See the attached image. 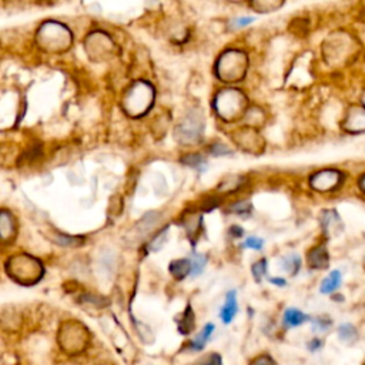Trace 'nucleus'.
Segmentation results:
<instances>
[{
	"mask_svg": "<svg viewBox=\"0 0 365 365\" xmlns=\"http://www.w3.org/2000/svg\"><path fill=\"white\" fill-rule=\"evenodd\" d=\"M153 101V88L144 83H135L125 96V108L133 115L143 114Z\"/></svg>",
	"mask_w": 365,
	"mask_h": 365,
	"instance_id": "1",
	"label": "nucleus"
},
{
	"mask_svg": "<svg viewBox=\"0 0 365 365\" xmlns=\"http://www.w3.org/2000/svg\"><path fill=\"white\" fill-rule=\"evenodd\" d=\"M245 97L237 90H225L215 98V108L218 114L227 120L237 117L244 108Z\"/></svg>",
	"mask_w": 365,
	"mask_h": 365,
	"instance_id": "2",
	"label": "nucleus"
},
{
	"mask_svg": "<svg viewBox=\"0 0 365 365\" xmlns=\"http://www.w3.org/2000/svg\"><path fill=\"white\" fill-rule=\"evenodd\" d=\"M40 38H43V44H46L44 47L51 48V50H57V48H64L67 47V44H70V31L57 23H47L41 27L40 33H38Z\"/></svg>",
	"mask_w": 365,
	"mask_h": 365,
	"instance_id": "3",
	"label": "nucleus"
},
{
	"mask_svg": "<svg viewBox=\"0 0 365 365\" xmlns=\"http://www.w3.org/2000/svg\"><path fill=\"white\" fill-rule=\"evenodd\" d=\"M202 128H204L202 118L198 117L197 114H190L175 128V137L182 144H192L201 137Z\"/></svg>",
	"mask_w": 365,
	"mask_h": 365,
	"instance_id": "4",
	"label": "nucleus"
},
{
	"mask_svg": "<svg viewBox=\"0 0 365 365\" xmlns=\"http://www.w3.org/2000/svg\"><path fill=\"white\" fill-rule=\"evenodd\" d=\"M244 67H245L244 56L237 51H230L221 58L218 70H220L221 77L228 78V81H231V80H234V78L237 80L242 76Z\"/></svg>",
	"mask_w": 365,
	"mask_h": 365,
	"instance_id": "5",
	"label": "nucleus"
},
{
	"mask_svg": "<svg viewBox=\"0 0 365 365\" xmlns=\"http://www.w3.org/2000/svg\"><path fill=\"white\" fill-rule=\"evenodd\" d=\"M341 180H342V177L338 171L322 170V171L317 173L315 175H312L311 185L318 191H329V190H334L335 187H338Z\"/></svg>",
	"mask_w": 365,
	"mask_h": 365,
	"instance_id": "6",
	"label": "nucleus"
},
{
	"mask_svg": "<svg viewBox=\"0 0 365 365\" xmlns=\"http://www.w3.org/2000/svg\"><path fill=\"white\" fill-rule=\"evenodd\" d=\"M329 262V257H328V251L324 245L315 247L309 251L308 254V264L311 268L315 269H324L328 267Z\"/></svg>",
	"mask_w": 365,
	"mask_h": 365,
	"instance_id": "7",
	"label": "nucleus"
},
{
	"mask_svg": "<svg viewBox=\"0 0 365 365\" xmlns=\"http://www.w3.org/2000/svg\"><path fill=\"white\" fill-rule=\"evenodd\" d=\"M237 309H238V305H237V292L235 291H230L225 297V304L224 307L221 308L220 311V317L222 319L224 324H230L235 314H237Z\"/></svg>",
	"mask_w": 365,
	"mask_h": 365,
	"instance_id": "8",
	"label": "nucleus"
},
{
	"mask_svg": "<svg viewBox=\"0 0 365 365\" xmlns=\"http://www.w3.org/2000/svg\"><path fill=\"white\" fill-rule=\"evenodd\" d=\"M346 128L351 131H364L365 130V110L354 107L346 118Z\"/></svg>",
	"mask_w": 365,
	"mask_h": 365,
	"instance_id": "9",
	"label": "nucleus"
},
{
	"mask_svg": "<svg viewBox=\"0 0 365 365\" xmlns=\"http://www.w3.org/2000/svg\"><path fill=\"white\" fill-rule=\"evenodd\" d=\"M170 271L175 279H184L191 272V261L188 258L175 259L170 264Z\"/></svg>",
	"mask_w": 365,
	"mask_h": 365,
	"instance_id": "10",
	"label": "nucleus"
},
{
	"mask_svg": "<svg viewBox=\"0 0 365 365\" xmlns=\"http://www.w3.org/2000/svg\"><path fill=\"white\" fill-rule=\"evenodd\" d=\"M212 331H214V324H211V322L205 324L204 328L201 329V332L191 341L190 349H191V351H200V349H202L204 345L208 342V339H210Z\"/></svg>",
	"mask_w": 365,
	"mask_h": 365,
	"instance_id": "11",
	"label": "nucleus"
},
{
	"mask_svg": "<svg viewBox=\"0 0 365 365\" xmlns=\"http://www.w3.org/2000/svg\"><path fill=\"white\" fill-rule=\"evenodd\" d=\"M308 319V317L304 314V312H301L299 309H297V308H288L287 311H285V314H284V324H285V327H291V328H294V327H299L301 324H304L305 321Z\"/></svg>",
	"mask_w": 365,
	"mask_h": 365,
	"instance_id": "12",
	"label": "nucleus"
},
{
	"mask_svg": "<svg viewBox=\"0 0 365 365\" xmlns=\"http://www.w3.org/2000/svg\"><path fill=\"white\" fill-rule=\"evenodd\" d=\"M338 336L346 345H352V344H355L358 341L356 328L354 325H351V324H341L338 327Z\"/></svg>",
	"mask_w": 365,
	"mask_h": 365,
	"instance_id": "13",
	"label": "nucleus"
},
{
	"mask_svg": "<svg viewBox=\"0 0 365 365\" xmlns=\"http://www.w3.org/2000/svg\"><path fill=\"white\" fill-rule=\"evenodd\" d=\"M341 285V272L339 271H332L322 282L319 287V291L322 294H331L335 289H338Z\"/></svg>",
	"mask_w": 365,
	"mask_h": 365,
	"instance_id": "14",
	"label": "nucleus"
},
{
	"mask_svg": "<svg viewBox=\"0 0 365 365\" xmlns=\"http://www.w3.org/2000/svg\"><path fill=\"white\" fill-rule=\"evenodd\" d=\"M194 324H195V318H194V312L191 309V307L188 305L181 317V319L178 321V329L181 334H190L194 329Z\"/></svg>",
	"mask_w": 365,
	"mask_h": 365,
	"instance_id": "15",
	"label": "nucleus"
},
{
	"mask_svg": "<svg viewBox=\"0 0 365 365\" xmlns=\"http://www.w3.org/2000/svg\"><path fill=\"white\" fill-rule=\"evenodd\" d=\"M160 220V215L157 212H148L144 215V218L138 222V231L141 235H145L148 231H151Z\"/></svg>",
	"mask_w": 365,
	"mask_h": 365,
	"instance_id": "16",
	"label": "nucleus"
},
{
	"mask_svg": "<svg viewBox=\"0 0 365 365\" xmlns=\"http://www.w3.org/2000/svg\"><path fill=\"white\" fill-rule=\"evenodd\" d=\"M185 165H190L198 171H204L207 170V161L204 157H201L200 154H187L182 157L181 160Z\"/></svg>",
	"mask_w": 365,
	"mask_h": 365,
	"instance_id": "17",
	"label": "nucleus"
},
{
	"mask_svg": "<svg viewBox=\"0 0 365 365\" xmlns=\"http://www.w3.org/2000/svg\"><path fill=\"white\" fill-rule=\"evenodd\" d=\"M299 265H301V258L295 254L292 255H288L285 258H282V267L287 272H289L291 275L297 274L298 269H299Z\"/></svg>",
	"mask_w": 365,
	"mask_h": 365,
	"instance_id": "18",
	"label": "nucleus"
},
{
	"mask_svg": "<svg viewBox=\"0 0 365 365\" xmlns=\"http://www.w3.org/2000/svg\"><path fill=\"white\" fill-rule=\"evenodd\" d=\"M207 264V255L205 254H195L192 261H191V275H198L202 272L204 267Z\"/></svg>",
	"mask_w": 365,
	"mask_h": 365,
	"instance_id": "19",
	"label": "nucleus"
},
{
	"mask_svg": "<svg viewBox=\"0 0 365 365\" xmlns=\"http://www.w3.org/2000/svg\"><path fill=\"white\" fill-rule=\"evenodd\" d=\"M331 327V319L328 317H315L312 319V329L324 332L328 331Z\"/></svg>",
	"mask_w": 365,
	"mask_h": 365,
	"instance_id": "20",
	"label": "nucleus"
},
{
	"mask_svg": "<svg viewBox=\"0 0 365 365\" xmlns=\"http://www.w3.org/2000/svg\"><path fill=\"white\" fill-rule=\"evenodd\" d=\"M267 272V259H259L252 265V275L255 281H259Z\"/></svg>",
	"mask_w": 365,
	"mask_h": 365,
	"instance_id": "21",
	"label": "nucleus"
},
{
	"mask_svg": "<svg viewBox=\"0 0 365 365\" xmlns=\"http://www.w3.org/2000/svg\"><path fill=\"white\" fill-rule=\"evenodd\" d=\"M195 365H222V362L218 354H208L202 356Z\"/></svg>",
	"mask_w": 365,
	"mask_h": 365,
	"instance_id": "22",
	"label": "nucleus"
},
{
	"mask_svg": "<svg viewBox=\"0 0 365 365\" xmlns=\"http://www.w3.org/2000/svg\"><path fill=\"white\" fill-rule=\"evenodd\" d=\"M231 210H232V212H235V214H245V212H250V211H251V202H250V201H245V200L237 201V202H234V204L231 205Z\"/></svg>",
	"mask_w": 365,
	"mask_h": 365,
	"instance_id": "23",
	"label": "nucleus"
},
{
	"mask_svg": "<svg viewBox=\"0 0 365 365\" xmlns=\"http://www.w3.org/2000/svg\"><path fill=\"white\" fill-rule=\"evenodd\" d=\"M210 153L212 155H228L231 154V150L222 143H214L212 145H210Z\"/></svg>",
	"mask_w": 365,
	"mask_h": 365,
	"instance_id": "24",
	"label": "nucleus"
},
{
	"mask_svg": "<svg viewBox=\"0 0 365 365\" xmlns=\"http://www.w3.org/2000/svg\"><path fill=\"white\" fill-rule=\"evenodd\" d=\"M167 228L165 230H163L160 234H157V237L151 241V244H150V248L153 250V251H158L161 247H163V244L165 242V240H167Z\"/></svg>",
	"mask_w": 365,
	"mask_h": 365,
	"instance_id": "25",
	"label": "nucleus"
},
{
	"mask_svg": "<svg viewBox=\"0 0 365 365\" xmlns=\"http://www.w3.org/2000/svg\"><path fill=\"white\" fill-rule=\"evenodd\" d=\"M200 217L198 215H190L187 220V231L190 232L188 235H192L194 232H197V230L200 228Z\"/></svg>",
	"mask_w": 365,
	"mask_h": 365,
	"instance_id": "26",
	"label": "nucleus"
},
{
	"mask_svg": "<svg viewBox=\"0 0 365 365\" xmlns=\"http://www.w3.org/2000/svg\"><path fill=\"white\" fill-rule=\"evenodd\" d=\"M262 240L258 237H248L244 241V247L245 248H251V250H261L262 248Z\"/></svg>",
	"mask_w": 365,
	"mask_h": 365,
	"instance_id": "27",
	"label": "nucleus"
},
{
	"mask_svg": "<svg viewBox=\"0 0 365 365\" xmlns=\"http://www.w3.org/2000/svg\"><path fill=\"white\" fill-rule=\"evenodd\" d=\"M250 365H277L269 355H259L251 361Z\"/></svg>",
	"mask_w": 365,
	"mask_h": 365,
	"instance_id": "28",
	"label": "nucleus"
},
{
	"mask_svg": "<svg viewBox=\"0 0 365 365\" xmlns=\"http://www.w3.org/2000/svg\"><path fill=\"white\" fill-rule=\"evenodd\" d=\"M240 184H241V180H240L238 177L230 178V180H227V181H224V182L221 184L220 190H235L237 187H240Z\"/></svg>",
	"mask_w": 365,
	"mask_h": 365,
	"instance_id": "29",
	"label": "nucleus"
},
{
	"mask_svg": "<svg viewBox=\"0 0 365 365\" xmlns=\"http://www.w3.org/2000/svg\"><path fill=\"white\" fill-rule=\"evenodd\" d=\"M321 346H322V339H319V338H314L308 342V349L309 351H318Z\"/></svg>",
	"mask_w": 365,
	"mask_h": 365,
	"instance_id": "30",
	"label": "nucleus"
},
{
	"mask_svg": "<svg viewBox=\"0 0 365 365\" xmlns=\"http://www.w3.org/2000/svg\"><path fill=\"white\" fill-rule=\"evenodd\" d=\"M232 234L231 235H234V237H241L242 234H244V231H242V228L241 227H238V225H234V227H231V230H230Z\"/></svg>",
	"mask_w": 365,
	"mask_h": 365,
	"instance_id": "31",
	"label": "nucleus"
},
{
	"mask_svg": "<svg viewBox=\"0 0 365 365\" xmlns=\"http://www.w3.org/2000/svg\"><path fill=\"white\" fill-rule=\"evenodd\" d=\"M269 279V282H272V284H275V285H285V281L282 279V278H268Z\"/></svg>",
	"mask_w": 365,
	"mask_h": 365,
	"instance_id": "32",
	"label": "nucleus"
},
{
	"mask_svg": "<svg viewBox=\"0 0 365 365\" xmlns=\"http://www.w3.org/2000/svg\"><path fill=\"white\" fill-rule=\"evenodd\" d=\"M359 187L362 188V191L365 192V175L361 178V181H359Z\"/></svg>",
	"mask_w": 365,
	"mask_h": 365,
	"instance_id": "33",
	"label": "nucleus"
}]
</instances>
